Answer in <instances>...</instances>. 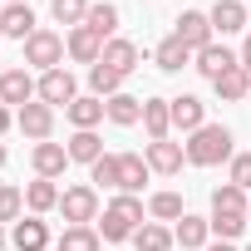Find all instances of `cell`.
Here are the masks:
<instances>
[{
  "label": "cell",
  "instance_id": "cell-19",
  "mask_svg": "<svg viewBox=\"0 0 251 251\" xmlns=\"http://www.w3.org/2000/svg\"><path fill=\"white\" fill-rule=\"evenodd\" d=\"M40 25H35V10L30 5H5V10H0V35H5V40H30Z\"/></svg>",
  "mask_w": 251,
  "mask_h": 251
},
{
  "label": "cell",
  "instance_id": "cell-30",
  "mask_svg": "<svg viewBox=\"0 0 251 251\" xmlns=\"http://www.w3.org/2000/svg\"><path fill=\"white\" fill-rule=\"evenodd\" d=\"M148 217H153V222H182L187 207H182L177 192H153V197H148Z\"/></svg>",
  "mask_w": 251,
  "mask_h": 251
},
{
  "label": "cell",
  "instance_id": "cell-25",
  "mask_svg": "<svg viewBox=\"0 0 251 251\" xmlns=\"http://www.w3.org/2000/svg\"><path fill=\"white\" fill-rule=\"evenodd\" d=\"M153 64H158L163 74H177V69H187V64H192V50H187L177 35H168V40L153 50Z\"/></svg>",
  "mask_w": 251,
  "mask_h": 251
},
{
  "label": "cell",
  "instance_id": "cell-20",
  "mask_svg": "<svg viewBox=\"0 0 251 251\" xmlns=\"http://www.w3.org/2000/svg\"><path fill=\"white\" fill-rule=\"evenodd\" d=\"M64 118L74 123V128H99L108 113H103V99H99V94H79V99L64 108Z\"/></svg>",
  "mask_w": 251,
  "mask_h": 251
},
{
  "label": "cell",
  "instance_id": "cell-32",
  "mask_svg": "<svg viewBox=\"0 0 251 251\" xmlns=\"http://www.w3.org/2000/svg\"><path fill=\"white\" fill-rule=\"evenodd\" d=\"M246 202H251V192H241L236 182H222L217 192H212V212H246ZM251 217V212H246Z\"/></svg>",
  "mask_w": 251,
  "mask_h": 251
},
{
  "label": "cell",
  "instance_id": "cell-24",
  "mask_svg": "<svg viewBox=\"0 0 251 251\" xmlns=\"http://www.w3.org/2000/svg\"><path fill=\"white\" fill-rule=\"evenodd\" d=\"M138 59H143V54H138V45H133V40H108L99 64H108V69H118L123 79H128V74L138 69Z\"/></svg>",
  "mask_w": 251,
  "mask_h": 251
},
{
  "label": "cell",
  "instance_id": "cell-35",
  "mask_svg": "<svg viewBox=\"0 0 251 251\" xmlns=\"http://www.w3.org/2000/svg\"><path fill=\"white\" fill-rule=\"evenodd\" d=\"M20 212H25V187H0V226H15L20 222Z\"/></svg>",
  "mask_w": 251,
  "mask_h": 251
},
{
  "label": "cell",
  "instance_id": "cell-33",
  "mask_svg": "<svg viewBox=\"0 0 251 251\" xmlns=\"http://www.w3.org/2000/svg\"><path fill=\"white\" fill-rule=\"evenodd\" d=\"M207 222H212V231H217L222 241H236V236L246 231V222H251V217H246V212H212Z\"/></svg>",
  "mask_w": 251,
  "mask_h": 251
},
{
  "label": "cell",
  "instance_id": "cell-37",
  "mask_svg": "<svg viewBox=\"0 0 251 251\" xmlns=\"http://www.w3.org/2000/svg\"><path fill=\"white\" fill-rule=\"evenodd\" d=\"M226 182H236L241 192H251V153H236L226 163Z\"/></svg>",
  "mask_w": 251,
  "mask_h": 251
},
{
  "label": "cell",
  "instance_id": "cell-21",
  "mask_svg": "<svg viewBox=\"0 0 251 251\" xmlns=\"http://www.w3.org/2000/svg\"><path fill=\"white\" fill-rule=\"evenodd\" d=\"M103 113H108V123H118V128H133V123H143V99L113 94V99H103Z\"/></svg>",
  "mask_w": 251,
  "mask_h": 251
},
{
  "label": "cell",
  "instance_id": "cell-22",
  "mask_svg": "<svg viewBox=\"0 0 251 251\" xmlns=\"http://www.w3.org/2000/svg\"><path fill=\"white\" fill-rule=\"evenodd\" d=\"M59 187L50 182V177H35V182H25V207H30V217H45V212H54L59 207Z\"/></svg>",
  "mask_w": 251,
  "mask_h": 251
},
{
  "label": "cell",
  "instance_id": "cell-8",
  "mask_svg": "<svg viewBox=\"0 0 251 251\" xmlns=\"http://www.w3.org/2000/svg\"><path fill=\"white\" fill-rule=\"evenodd\" d=\"M15 128L25 133V138H35V143H50V133H54V108L50 103H25V108H15Z\"/></svg>",
  "mask_w": 251,
  "mask_h": 251
},
{
  "label": "cell",
  "instance_id": "cell-42",
  "mask_svg": "<svg viewBox=\"0 0 251 251\" xmlns=\"http://www.w3.org/2000/svg\"><path fill=\"white\" fill-rule=\"evenodd\" d=\"M0 168H5V143H0Z\"/></svg>",
  "mask_w": 251,
  "mask_h": 251
},
{
  "label": "cell",
  "instance_id": "cell-12",
  "mask_svg": "<svg viewBox=\"0 0 251 251\" xmlns=\"http://www.w3.org/2000/svg\"><path fill=\"white\" fill-rule=\"evenodd\" d=\"M168 108H173V128L177 133H197L207 123V103L197 94H177V99H168Z\"/></svg>",
  "mask_w": 251,
  "mask_h": 251
},
{
  "label": "cell",
  "instance_id": "cell-10",
  "mask_svg": "<svg viewBox=\"0 0 251 251\" xmlns=\"http://www.w3.org/2000/svg\"><path fill=\"white\" fill-rule=\"evenodd\" d=\"M64 54H69L74 64H89V69H94V64L103 59V40H99L89 25H79V30H69V35H64Z\"/></svg>",
  "mask_w": 251,
  "mask_h": 251
},
{
  "label": "cell",
  "instance_id": "cell-17",
  "mask_svg": "<svg viewBox=\"0 0 251 251\" xmlns=\"http://www.w3.org/2000/svg\"><path fill=\"white\" fill-rule=\"evenodd\" d=\"M173 236H177V246H182V251H207V246H212V222L187 212V217L173 226Z\"/></svg>",
  "mask_w": 251,
  "mask_h": 251
},
{
  "label": "cell",
  "instance_id": "cell-3",
  "mask_svg": "<svg viewBox=\"0 0 251 251\" xmlns=\"http://www.w3.org/2000/svg\"><path fill=\"white\" fill-rule=\"evenodd\" d=\"M59 212H64V222H69V226H94V222H99V187H89V182L64 187Z\"/></svg>",
  "mask_w": 251,
  "mask_h": 251
},
{
  "label": "cell",
  "instance_id": "cell-16",
  "mask_svg": "<svg viewBox=\"0 0 251 251\" xmlns=\"http://www.w3.org/2000/svg\"><path fill=\"white\" fill-rule=\"evenodd\" d=\"M148 158L143 153H118V192H128V197H138L143 192V182H148Z\"/></svg>",
  "mask_w": 251,
  "mask_h": 251
},
{
  "label": "cell",
  "instance_id": "cell-14",
  "mask_svg": "<svg viewBox=\"0 0 251 251\" xmlns=\"http://www.w3.org/2000/svg\"><path fill=\"white\" fill-rule=\"evenodd\" d=\"M10 246L15 251H50V222L45 217H20L15 231H10Z\"/></svg>",
  "mask_w": 251,
  "mask_h": 251
},
{
  "label": "cell",
  "instance_id": "cell-44",
  "mask_svg": "<svg viewBox=\"0 0 251 251\" xmlns=\"http://www.w3.org/2000/svg\"><path fill=\"white\" fill-rule=\"evenodd\" d=\"M0 64H5V59H0ZM0 74H5V69H0Z\"/></svg>",
  "mask_w": 251,
  "mask_h": 251
},
{
  "label": "cell",
  "instance_id": "cell-34",
  "mask_svg": "<svg viewBox=\"0 0 251 251\" xmlns=\"http://www.w3.org/2000/svg\"><path fill=\"white\" fill-rule=\"evenodd\" d=\"M50 15H54L59 25L79 30V25H84V15H89V0H50Z\"/></svg>",
  "mask_w": 251,
  "mask_h": 251
},
{
  "label": "cell",
  "instance_id": "cell-15",
  "mask_svg": "<svg viewBox=\"0 0 251 251\" xmlns=\"http://www.w3.org/2000/svg\"><path fill=\"white\" fill-rule=\"evenodd\" d=\"M30 163H35V177H64V168H69V148L64 143H35V153H30Z\"/></svg>",
  "mask_w": 251,
  "mask_h": 251
},
{
  "label": "cell",
  "instance_id": "cell-41",
  "mask_svg": "<svg viewBox=\"0 0 251 251\" xmlns=\"http://www.w3.org/2000/svg\"><path fill=\"white\" fill-rule=\"evenodd\" d=\"M0 5H30V0H0Z\"/></svg>",
  "mask_w": 251,
  "mask_h": 251
},
{
  "label": "cell",
  "instance_id": "cell-36",
  "mask_svg": "<svg viewBox=\"0 0 251 251\" xmlns=\"http://www.w3.org/2000/svg\"><path fill=\"white\" fill-rule=\"evenodd\" d=\"M89 182H103V187H118V153H103L94 168H89Z\"/></svg>",
  "mask_w": 251,
  "mask_h": 251
},
{
  "label": "cell",
  "instance_id": "cell-39",
  "mask_svg": "<svg viewBox=\"0 0 251 251\" xmlns=\"http://www.w3.org/2000/svg\"><path fill=\"white\" fill-rule=\"evenodd\" d=\"M241 69H251V30H246V40H241Z\"/></svg>",
  "mask_w": 251,
  "mask_h": 251
},
{
  "label": "cell",
  "instance_id": "cell-23",
  "mask_svg": "<svg viewBox=\"0 0 251 251\" xmlns=\"http://www.w3.org/2000/svg\"><path fill=\"white\" fill-rule=\"evenodd\" d=\"M212 89H217V99L222 103H241V99H251V69H226L222 79H212Z\"/></svg>",
  "mask_w": 251,
  "mask_h": 251
},
{
  "label": "cell",
  "instance_id": "cell-43",
  "mask_svg": "<svg viewBox=\"0 0 251 251\" xmlns=\"http://www.w3.org/2000/svg\"><path fill=\"white\" fill-rule=\"evenodd\" d=\"M5 241H10V236H5V226H0V246H5Z\"/></svg>",
  "mask_w": 251,
  "mask_h": 251
},
{
  "label": "cell",
  "instance_id": "cell-40",
  "mask_svg": "<svg viewBox=\"0 0 251 251\" xmlns=\"http://www.w3.org/2000/svg\"><path fill=\"white\" fill-rule=\"evenodd\" d=\"M207 251H236V241H217V246H207Z\"/></svg>",
  "mask_w": 251,
  "mask_h": 251
},
{
  "label": "cell",
  "instance_id": "cell-31",
  "mask_svg": "<svg viewBox=\"0 0 251 251\" xmlns=\"http://www.w3.org/2000/svg\"><path fill=\"white\" fill-rule=\"evenodd\" d=\"M89 94H99V99L123 94V74H118V69H108V64H94V69H89Z\"/></svg>",
  "mask_w": 251,
  "mask_h": 251
},
{
  "label": "cell",
  "instance_id": "cell-28",
  "mask_svg": "<svg viewBox=\"0 0 251 251\" xmlns=\"http://www.w3.org/2000/svg\"><path fill=\"white\" fill-rule=\"evenodd\" d=\"M133 246H138V251H173L177 236H173L163 222H143V226L133 231Z\"/></svg>",
  "mask_w": 251,
  "mask_h": 251
},
{
  "label": "cell",
  "instance_id": "cell-1",
  "mask_svg": "<svg viewBox=\"0 0 251 251\" xmlns=\"http://www.w3.org/2000/svg\"><path fill=\"white\" fill-rule=\"evenodd\" d=\"M236 138H231V128L226 123H202L197 133H187V163L192 168H217V163H231L236 158V148H231Z\"/></svg>",
  "mask_w": 251,
  "mask_h": 251
},
{
  "label": "cell",
  "instance_id": "cell-38",
  "mask_svg": "<svg viewBox=\"0 0 251 251\" xmlns=\"http://www.w3.org/2000/svg\"><path fill=\"white\" fill-rule=\"evenodd\" d=\"M10 123H15V113H10L5 103H0V138H5V133H10Z\"/></svg>",
  "mask_w": 251,
  "mask_h": 251
},
{
  "label": "cell",
  "instance_id": "cell-4",
  "mask_svg": "<svg viewBox=\"0 0 251 251\" xmlns=\"http://www.w3.org/2000/svg\"><path fill=\"white\" fill-rule=\"evenodd\" d=\"M25 64L30 69H59L64 64V35H54V30H35L30 40H25Z\"/></svg>",
  "mask_w": 251,
  "mask_h": 251
},
{
  "label": "cell",
  "instance_id": "cell-26",
  "mask_svg": "<svg viewBox=\"0 0 251 251\" xmlns=\"http://www.w3.org/2000/svg\"><path fill=\"white\" fill-rule=\"evenodd\" d=\"M64 148H69V163H89V168H94V163L103 158V138H99L94 128H74V138H69Z\"/></svg>",
  "mask_w": 251,
  "mask_h": 251
},
{
  "label": "cell",
  "instance_id": "cell-7",
  "mask_svg": "<svg viewBox=\"0 0 251 251\" xmlns=\"http://www.w3.org/2000/svg\"><path fill=\"white\" fill-rule=\"evenodd\" d=\"M74 99H79V84H74V74H69L64 64L40 74V103H50V108H59V103H64V108H69Z\"/></svg>",
  "mask_w": 251,
  "mask_h": 251
},
{
  "label": "cell",
  "instance_id": "cell-29",
  "mask_svg": "<svg viewBox=\"0 0 251 251\" xmlns=\"http://www.w3.org/2000/svg\"><path fill=\"white\" fill-rule=\"evenodd\" d=\"M99 246H103L99 226H64L54 241V251H99Z\"/></svg>",
  "mask_w": 251,
  "mask_h": 251
},
{
  "label": "cell",
  "instance_id": "cell-18",
  "mask_svg": "<svg viewBox=\"0 0 251 251\" xmlns=\"http://www.w3.org/2000/svg\"><path fill=\"white\" fill-rule=\"evenodd\" d=\"M143 128H148V143L173 138V108H168V99H143Z\"/></svg>",
  "mask_w": 251,
  "mask_h": 251
},
{
  "label": "cell",
  "instance_id": "cell-2",
  "mask_svg": "<svg viewBox=\"0 0 251 251\" xmlns=\"http://www.w3.org/2000/svg\"><path fill=\"white\" fill-rule=\"evenodd\" d=\"M138 226H143V202L128 197V192H118V197L103 207V217H99V236H103V241H133Z\"/></svg>",
  "mask_w": 251,
  "mask_h": 251
},
{
  "label": "cell",
  "instance_id": "cell-13",
  "mask_svg": "<svg viewBox=\"0 0 251 251\" xmlns=\"http://www.w3.org/2000/svg\"><path fill=\"white\" fill-rule=\"evenodd\" d=\"M143 158H148V168H153V173L173 177V173H182L187 148H182V143H173V138H163V143H148V148H143Z\"/></svg>",
  "mask_w": 251,
  "mask_h": 251
},
{
  "label": "cell",
  "instance_id": "cell-11",
  "mask_svg": "<svg viewBox=\"0 0 251 251\" xmlns=\"http://www.w3.org/2000/svg\"><path fill=\"white\" fill-rule=\"evenodd\" d=\"M236 64H241V54H231V50H226V45H217V40H212L207 50H197V54H192V69H197L202 79H222V74H226V69H236Z\"/></svg>",
  "mask_w": 251,
  "mask_h": 251
},
{
  "label": "cell",
  "instance_id": "cell-9",
  "mask_svg": "<svg viewBox=\"0 0 251 251\" xmlns=\"http://www.w3.org/2000/svg\"><path fill=\"white\" fill-rule=\"evenodd\" d=\"M207 15H212V30H217V35H241V30H251V5H246V0H217Z\"/></svg>",
  "mask_w": 251,
  "mask_h": 251
},
{
  "label": "cell",
  "instance_id": "cell-27",
  "mask_svg": "<svg viewBox=\"0 0 251 251\" xmlns=\"http://www.w3.org/2000/svg\"><path fill=\"white\" fill-rule=\"evenodd\" d=\"M84 25H89L103 45H108V40H118V5H108V0H103V5H89Z\"/></svg>",
  "mask_w": 251,
  "mask_h": 251
},
{
  "label": "cell",
  "instance_id": "cell-6",
  "mask_svg": "<svg viewBox=\"0 0 251 251\" xmlns=\"http://www.w3.org/2000/svg\"><path fill=\"white\" fill-rule=\"evenodd\" d=\"M173 25H177L173 35H177V40H182L192 54H197V50H207V45L217 40V30H212V15H207V10H182Z\"/></svg>",
  "mask_w": 251,
  "mask_h": 251
},
{
  "label": "cell",
  "instance_id": "cell-45",
  "mask_svg": "<svg viewBox=\"0 0 251 251\" xmlns=\"http://www.w3.org/2000/svg\"><path fill=\"white\" fill-rule=\"evenodd\" d=\"M246 212H251V202H246Z\"/></svg>",
  "mask_w": 251,
  "mask_h": 251
},
{
  "label": "cell",
  "instance_id": "cell-5",
  "mask_svg": "<svg viewBox=\"0 0 251 251\" xmlns=\"http://www.w3.org/2000/svg\"><path fill=\"white\" fill-rule=\"evenodd\" d=\"M35 99H40V79L30 69H5V74H0V103H5V108H25Z\"/></svg>",
  "mask_w": 251,
  "mask_h": 251
}]
</instances>
